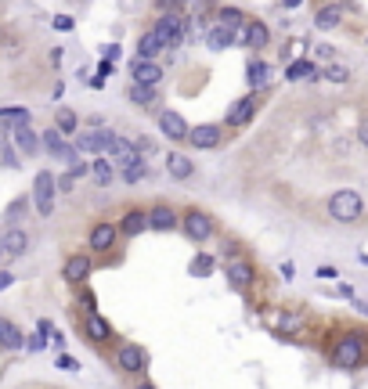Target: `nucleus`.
I'll return each mask as SVG.
<instances>
[{
  "instance_id": "obj_1",
  "label": "nucleus",
  "mask_w": 368,
  "mask_h": 389,
  "mask_svg": "<svg viewBox=\"0 0 368 389\" xmlns=\"http://www.w3.org/2000/svg\"><path fill=\"white\" fill-rule=\"evenodd\" d=\"M325 209H329V216L336 220V224H354V220H361V213H364V198L354 188H340V191L329 195Z\"/></svg>"
},
{
  "instance_id": "obj_2",
  "label": "nucleus",
  "mask_w": 368,
  "mask_h": 389,
  "mask_svg": "<svg viewBox=\"0 0 368 389\" xmlns=\"http://www.w3.org/2000/svg\"><path fill=\"white\" fill-rule=\"evenodd\" d=\"M188 22H191V18H184V15L174 8V11H163L159 18H155L152 33L159 36V43H163L167 50H174V47H177V43L188 36Z\"/></svg>"
},
{
  "instance_id": "obj_3",
  "label": "nucleus",
  "mask_w": 368,
  "mask_h": 389,
  "mask_svg": "<svg viewBox=\"0 0 368 389\" xmlns=\"http://www.w3.org/2000/svg\"><path fill=\"white\" fill-rule=\"evenodd\" d=\"M332 364L343 368V371H357L364 364V336L361 331H347V336L340 339V346L332 353Z\"/></svg>"
},
{
  "instance_id": "obj_4",
  "label": "nucleus",
  "mask_w": 368,
  "mask_h": 389,
  "mask_svg": "<svg viewBox=\"0 0 368 389\" xmlns=\"http://www.w3.org/2000/svg\"><path fill=\"white\" fill-rule=\"evenodd\" d=\"M55 195H58V188H55V174H51V170H40V174L33 177L29 206H33L40 216H51V213H55Z\"/></svg>"
},
{
  "instance_id": "obj_5",
  "label": "nucleus",
  "mask_w": 368,
  "mask_h": 389,
  "mask_svg": "<svg viewBox=\"0 0 368 389\" xmlns=\"http://www.w3.org/2000/svg\"><path fill=\"white\" fill-rule=\"evenodd\" d=\"M40 151H47L55 162H65V166H73V162L80 159V151L73 148V141H65L55 127H47V130L40 134Z\"/></svg>"
},
{
  "instance_id": "obj_6",
  "label": "nucleus",
  "mask_w": 368,
  "mask_h": 389,
  "mask_svg": "<svg viewBox=\"0 0 368 389\" xmlns=\"http://www.w3.org/2000/svg\"><path fill=\"white\" fill-rule=\"evenodd\" d=\"M116 137H120L116 130H87V134H80V137L73 141V148H76V151H90L94 159H98V155H101V159H109Z\"/></svg>"
},
{
  "instance_id": "obj_7",
  "label": "nucleus",
  "mask_w": 368,
  "mask_h": 389,
  "mask_svg": "<svg viewBox=\"0 0 368 389\" xmlns=\"http://www.w3.org/2000/svg\"><path fill=\"white\" fill-rule=\"evenodd\" d=\"M235 43H242L246 50H264L268 43H271V29H268V22H260V18H246L242 22V29L235 33Z\"/></svg>"
},
{
  "instance_id": "obj_8",
  "label": "nucleus",
  "mask_w": 368,
  "mask_h": 389,
  "mask_svg": "<svg viewBox=\"0 0 368 389\" xmlns=\"http://www.w3.org/2000/svg\"><path fill=\"white\" fill-rule=\"evenodd\" d=\"M181 228H184V235L195 242V245H202V242H209L217 235V228H214V220H209L202 209H188L184 216H181Z\"/></svg>"
},
{
  "instance_id": "obj_9",
  "label": "nucleus",
  "mask_w": 368,
  "mask_h": 389,
  "mask_svg": "<svg viewBox=\"0 0 368 389\" xmlns=\"http://www.w3.org/2000/svg\"><path fill=\"white\" fill-rule=\"evenodd\" d=\"M221 141H224V127L221 123H199V127H188V141L184 144H195V148L209 151V148H217Z\"/></svg>"
},
{
  "instance_id": "obj_10",
  "label": "nucleus",
  "mask_w": 368,
  "mask_h": 389,
  "mask_svg": "<svg viewBox=\"0 0 368 389\" xmlns=\"http://www.w3.org/2000/svg\"><path fill=\"white\" fill-rule=\"evenodd\" d=\"M0 252L4 260H19L29 252V231L26 228H4L0 231Z\"/></svg>"
},
{
  "instance_id": "obj_11",
  "label": "nucleus",
  "mask_w": 368,
  "mask_h": 389,
  "mask_svg": "<svg viewBox=\"0 0 368 389\" xmlns=\"http://www.w3.org/2000/svg\"><path fill=\"white\" fill-rule=\"evenodd\" d=\"M116 364H120L123 375H141V371L148 368V353H144L137 343H123V346L116 350Z\"/></svg>"
},
{
  "instance_id": "obj_12",
  "label": "nucleus",
  "mask_w": 368,
  "mask_h": 389,
  "mask_svg": "<svg viewBox=\"0 0 368 389\" xmlns=\"http://www.w3.org/2000/svg\"><path fill=\"white\" fill-rule=\"evenodd\" d=\"M11 134V148H15V155H22V159H33V155H40V134L33 130V127H11L8 130Z\"/></svg>"
},
{
  "instance_id": "obj_13",
  "label": "nucleus",
  "mask_w": 368,
  "mask_h": 389,
  "mask_svg": "<svg viewBox=\"0 0 368 389\" xmlns=\"http://www.w3.org/2000/svg\"><path fill=\"white\" fill-rule=\"evenodd\" d=\"M130 80H134V87L159 90V83H163V65H159V62H130Z\"/></svg>"
},
{
  "instance_id": "obj_14",
  "label": "nucleus",
  "mask_w": 368,
  "mask_h": 389,
  "mask_svg": "<svg viewBox=\"0 0 368 389\" xmlns=\"http://www.w3.org/2000/svg\"><path fill=\"white\" fill-rule=\"evenodd\" d=\"M256 97L253 94H246V97H238L231 108H228V116H224V127H231V130H238V127H246V123H253V116H256Z\"/></svg>"
},
{
  "instance_id": "obj_15",
  "label": "nucleus",
  "mask_w": 368,
  "mask_h": 389,
  "mask_svg": "<svg viewBox=\"0 0 368 389\" xmlns=\"http://www.w3.org/2000/svg\"><path fill=\"white\" fill-rule=\"evenodd\" d=\"M159 130H163V137L174 141V144H184V141H188V119H184L181 112H174V108L159 112Z\"/></svg>"
},
{
  "instance_id": "obj_16",
  "label": "nucleus",
  "mask_w": 368,
  "mask_h": 389,
  "mask_svg": "<svg viewBox=\"0 0 368 389\" xmlns=\"http://www.w3.org/2000/svg\"><path fill=\"white\" fill-rule=\"evenodd\" d=\"M87 242H90V249H94V252H112V249H116V242H120V231H116V224L101 220V224H94V228H90Z\"/></svg>"
},
{
  "instance_id": "obj_17",
  "label": "nucleus",
  "mask_w": 368,
  "mask_h": 389,
  "mask_svg": "<svg viewBox=\"0 0 368 389\" xmlns=\"http://www.w3.org/2000/svg\"><path fill=\"white\" fill-rule=\"evenodd\" d=\"M90 270H94V260H90V256H83V252H76V256H69V260H65L62 277H65L69 285H87Z\"/></svg>"
},
{
  "instance_id": "obj_18",
  "label": "nucleus",
  "mask_w": 368,
  "mask_h": 389,
  "mask_svg": "<svg viewBox=\"0 0 368 389\" xmlns=\"http://www.w3.org/2000/svg\"><path fill=\"white\" fill-rule=\"evenodd\" d=\"M224 274H228V285H231V289H249V285L256 282V267H253L249 260H231V263L224 267Z\"/></svg>"
},
{
  "instance_id": "obj_19",
  "label": "nucleus",
  "mask_w": 368,
  "mask_h": 389,
  "mask_svg": "<svg viewBox=\"0 0 368 389\" xmlns=\"http://www.w3.org/2000/svg\"><path fill=\"white\" fill-rule=\"evenodd\" d=\"M144 220H148V231H159V235H167V231L177 228V213L170 206H152L144 213Z\"/></svg>"
},
{
  "instance_id": "obj_20",
  "label": "nucleus",
  "mask_w": 368,
  "mask_h": 389,
  "mask_svg": "<svg viewBox=\"0 0 368 389\" xmlns=\"http://www.w3.org/2000/svg\"><path fill=\"white\" fill-rule=\"evenodd\" d=\"M83 331H87L90 343H109V339H112V324L105 321L98 310H90V314L83 317Z\"/></svg>"
},
{
  "instance_id": "obj_21",
  "label": "nucleus",
  "mask_w": 368,
  "mask_h": 389,
  "mask_svg": "<svg viewBox=\"0 0 368 389\" xmlns=\"http://www.w3.org/2000/svg\"><path fill=\"white\" fill-rule=\"evenodd\" d=\"M343 15H347V8L343 4H322L318 11H314V29H340L343 26Z\"/></svg>"
},
{
  "instance_id": "obj_22",
  "label": "nucleus",
  "mask_w": 368,
  "mask_h": 389,
  "mask_svg": "<svg viewBox=\"0 0 368 389\" xmlns=\"http://www.w3.org/2000/svg\"><path fill=\"white\" fill-rule=\"evenodd\" d=\"M159 54H167V47L159 43V36H155L152 29L137 40V54H134V62H155Z\"/></svg>"
},
{
  "instance_id": "obj_23",
  "label": "nucleus",
  "mask_w": 368,
  "mask_h": 389,
  "mask_svg": "<svg viewBox=\"0 0 368 389\" xmlns=\"http://www.w3.org/2000/svg\"><path fill=\"white\" fill-rule=\"evenodd\" d=\"M167 174H170L174 181H188V177L195 174V162H191L188 155H181V151H167Z\"/></svg>"
},
{
  "instance_id": "obj_24",
  "label": "nucleus",
  "mask_w": 368,
  "mask_h": 389,
  "mask_svg": "<svg viewBox=\"0 0 368 389\" xmlns=\"http://www.w3.org/2000/svg\"><path fill=\"white\" fill-rule=\"evenodd\" d=\"M116 231L123 235V238H137V235H144L148 231V220H144V213L141 209H130L120 224H116Z\"/></svg>"
},
{
  "instance_id": "obj_25",
  "label": "nucleus",
  "mask_w": 368,
  "mask_h": 389,
  "mask_svg": "<svg viewBox=\"0 0 368 389\" xmlns=\"http://www.w3.org/2000/svg\"><path fill=\"white\" fill-rule=\"evenodd\" d=\"M285 80L289 83H314V80H318V69H314V62L310 58H296V62H289L285 65Z\"/></svg>"
},
{
  "instance_id": "obj_26",
  "label": "nucleus",
  "mask_w": 368,
  "mask_h": 389,
  "mask_svg": "<svg viewBox=\"0 0 368 389\" xmlns=\"http://www.w3.org/2000/svg\"><path fill=\"white\" fill-rule=\"evenodd\" d=\"M87 177H90L98 188H109V184L116 181V166H112V159H101V155H98V159L90 162V174H87Z\"/></svg>"
},
{
  "instance_id": "obj_27",
  "label": "nucleus",
  "mask_w": 368,
  "mask_h": 389,
  "mask_svg": "<svg viewBox=\"0 0 368 389\" xmlns=\"http://www.w3.org/2000/svg\"><path fill=\"white\" fill-rule=\"evenodd\" d=\"M22 346H26L22 328H15L8 317H0V350H22Z\"/></svg>"
},
{
  "instance_id": "obj_28",
  "label": "nucleus",
  "mask_w": 368,
  "mask_h": 389,
  "mask_svg": "<svg viewBox=\"0 0 368 389\" xmlns=\"http://www.w3.org/2000/svg\"><path fill=\"white\" fill-rule=\"evenodd\" d=\"M246 80H249V87L264 90V87L271 83V65H268V62H260V58H249V65H246Z\"/></svg>"
},
{
  "instance_id": "obj_29",
  "label": "nucleus",
  "mask_w": 368,
  "mask_h": 389,
  "mask_svg": "<svg viewBox=\"0 0 368 389\" xmlns=\"http://www.w3.org/2000/svg\"><path fill=\"white\" fill-rule=\"evenodd\" d=\"M29 119H33V112L26 105H4V108H0V123H4L8 130L11 127H29Z\"/></svg>"
},
{
  "instance_id": "obj_30",
  "label": "nucleus",
  "mask_w": 368,
  "mask_h": 389,
  "mask_svg": "<svg viewBox=\"0 0 368 389\" xmlns=\"http://www.w3.org/2000/svg\"><path fill=\"white\" fill-rule=\"evenodd\" d=\"M33 206H29V195H19V198H11L8 202V209H4V224L8 228H22V220H26V213H29Z\"/></svg>"
},
{
  "instance_id": "obj_31",
  "label": "nucleus",
  "mask_w": 368,
  "mask_h": 389,
  "mask_svg": "<svg viewBox=\"0 0 368 389\" xmlns=\"http://www.w3.org/2000/svg\"><path fill=\"white\" fill-rule=\"evenodd\" d=\"M231 43H235V33H231V29H224V26H209V33H206V47H209V50L221 54V50H228Z\"/></svg>"
},
{
  "instance_id": "obj_32",
  "label": "nucleus",
  "mask_w": 368,
  "mask_h": 389,
  "mask_svg": "<svg viewBox=\"0 0 368 389\" xmlns=\"http://www.w3.org/2000/svg\"><path fill=\"white\" fill-rule=\"evenodd\" d=\"M242 22H246V15H242V8H235V4H228V8H221V11H217V22H214V26H224V29H231V33H238V29H242Z\"/></svg>"
},
{
  "instance_id": "obj_33",
  "label": "nucleus",
  "mask_w": 368,
  "mask_h": 389,
  "mask_svg": "<svg viewBox=\"0 0 368 389\" xmlns=\"http://www.w3.org/2000/svg\"><path fill=\"white\" fill-rule=\"evenodd\" d=\"M55 130H58L62 137H73V134L80 130V116L73 112V108H58V116H55Z\"/></svg>"
},
{
  "instance_id": "obj_34",
  "label": "nucleus",
  "mask_w": 368,
  "mask_h": 389,
  "mask_svg": "<svg viewBox=\"0 0 368 389\" xmlns=\"http://www.w3.org/2000/svg\"><path fill=\"white\" fill-rule=\"evenodd\" d=\"M195 277H209V274H214L217 270V256L214 252H199L195 260H191V267H188Z\"/></svg>"
},
{
  "instance_id": "obj_35",
  "label": "nucleus",
  "mask_w": 368,
  "mask_h": 389,
  "mask_svg": "<svg viewBox=\"0 0 368 389\" xmlns=\"http://www.w3.org/2000/svg\"><path fill=\"white\" fill-rule=\"evenodd\" d=\"M120 170H123L120 177H123L127 184H137V181H144V177L152 174V170H148V162H144V159H137V162H130V166H120Z\"/></svg>"
},
{
  "instance_id": "obj_36",
  "label": "nucleus",
  "mask_w": 368,
  "mask_h": 389,
  "mask_svg": "<svg viewBox=\"0 0 368 389\" xmlns=\"http://www.w3.org/2000/svg\"><path fill=\"white\" fill-rule=\"evenodd\" d=\"M127 97H130L134 105H144V108H148V105H155V101H159V90H152V87H134V83H130Z\"/></svg>"
},
{
  "instance_id": "obj_37",
  "label": "nucleus",
  "mask_w": 368,
  "mask_h": 389,
  "mask_svg": "<svg viewBox=\"0 0 368 389\" xmlns=\"http://www.w3.org/2000/svg\"><path fill=\"white\" fill-rule=\"evenodd\" d=\"M318 76H322V80H329V83H350V69H347V65H340V62H329Z\"/></svg>"
},
{
  "instance_id": "obj_38",
  "label": "nucleus",
  "mask_w": 368,
  "mask_h": 389,
  "mask_svg": "<svg viewBox=\"0 0 368 389\" xmlns=\"http://www.w3.org/2000/svg\"><path fill=\"white\" fill-rule=\"evenodd\" d=\"M300 328H303V317L296 310H282V317H278V331H282V336H293V331H300Z\"/></svg>"
},
{
  "instance_id": "obj_39",
  "label": "nucleus",
  "mask_w": 368,
  "mask_h": 389,
  "mask_svg": "<svg viewBox=\"0 0 368 389\" xmlns=\"http://www.w3.org/2000/svg\"><path fill=\"white\" fill-rule=\"evenodd\" d=\"M47 336H51V321H40V324H36V336L26 339V350H29V353L43 350V346H47Z\"/></svg>"
},
{
  "instance_id": "obj_40",
  "label": "nucleus",
  "mask_w": 368,
  "mask_h": 389,
  "mask_svg": "<svg viewBox=\"0 0 368 389\" xmlns=\"http://www.w3.org/2000/svg\"><path fill=\"white\" fill-rule=\"evenodd\" d=\"M0 166H4V170H15L19 166V155H15L11 144H0Z\"/></svg>"
},
{
  "instance_id": "obj_41",
  "label": "nucleus",
  "mask_w": 368,
  "mask_h": 389,
  "mask_svg": "<svg viewBox=\"0 0 368 389\" xmlns=\"http://www.w3.org/2000/svg\"><path fill=\"white\" fill-rule=\"evenodd\" d=\"M87 174H90V162H87V159H76V162L69 166L65 177H69V181H80V177H87Z\"/></svg>"
},
{
  "instance_id": "obj_42",
  "label": "nucleus",
  "mask_w": 368,
  "mask_h": 389,
  "mask_svg": "<svg viewBox=\"0 0 368 389\" xmlns=\"http://www.w3.org/2000/svg\"><path fill=\"white\" fill-rule=\"evenodd\" d=\"M76 22H73V15H55L51 18V29H58V33H69Z\"/></svg>"
},
{
  "instance_id": "obj_43",
  "label": "nucleus",
  "mask_w": 368,
  "mask_h": 389,
  "mask_svg": "<svg viewBox=\"0 0 368 389\" xmlns=\"http://www.w3.org/2000/svg\"><path fill=\"white\" fill-rule=\"evenodd\" d=\"M314 54H318V58H325V62H332V58H336V47H329V43H318V47H314Z\"/></svg>"
},
{
  "instance_id": "obj_44",
  "label": "nucleus",
  "mask_w": 368,
  "mask_h": 389,
  "mask_svg": "<svg viewBox=\"0 0 368 389\" xmlns=\"http://www.w3.org/2000/svg\"><path fill=\"white\" fill-rule=\"evenodd\" d=\"M11 285H15V274H11V270H0V292L11 289Z\"/></svg>"
},
{
  "instance_id": "obj_45",
  "label": "nucleus",
  "mask_w": 368,
  "mask_h": 389,
  "mask_svg": "<svg viewBox=\"0 0 368 389\" xmlns=\"http://www.w3.org/2000/svg\"><path fill=\"white\" fill-rule=\"evenodd\" d=\"M58 368H69V371H80V361H73V357H58Z\"/></svg>"
},
{
  "instance_id": "obj_46",
  "label": "nucleus",
  "mask_w": 368,
  "mask_h": 389,
  "mask_svg": "<svg viewBox=\"0 0 368 389\" xmlns=\"http://www.w3.org/2000/svg\"><path fill=\"white\" fill-rule=\"evenodd\" d=\"M94 76H101V80H109V76H112V62H101Z\"/></svg>"
},
{
  "instance_id": "obj_47",
  "label": "nucleus",
  "mask_w": 368,
  "mask_h": 389,
  "mask_svg": "<svg viewBox=\"0 0 368 389\" xmlns=\"http://www.w3.org/2000/svg\"><path fill=\"white\" fill-rule=\"evenodd\" d=\"M134 389H159V385H155V382H148V378H141V382H137Z\"/></svg>"
},
{
  "instance_id": "obj_48",
  "label": "nucleus",
  "mask_w": 368,
  "mask_h": 389,
  "mask_svg": "<svg viewBox=\"0 0 368 389\" xmlns=\"http://www.w3.org/2000/svg\"><path fill=\"white\" fill-rule=\"evenodd\" d=\"M0 270H4V252H0Z\"/></svg>"
}]
</instances>
